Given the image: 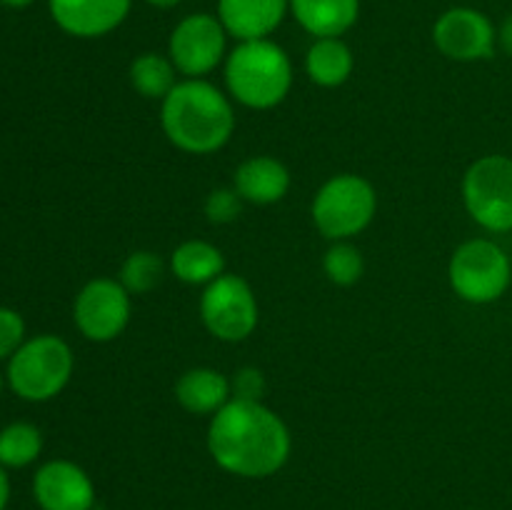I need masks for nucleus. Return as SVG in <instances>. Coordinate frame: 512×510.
Instances as JSON below:
<instances>
[{"instance_id":"f257e3e1","label":"nucleus","mask_w":512,"mask_h":510,"mask_svg":"<svg viewBox=\"0 0 512 510\" xmlns=\"http://www.w3.org/2000/svg\"><path fill=\"white\" fill-rule=\"evenodd\" d=\"M205 443L218 468L248 480L270 478L293 453L288 425L263 400H230L210 418Z\"/></svg>"},{"instance_id":"f03ea898","label":"nucleus","mask_w":512,"mask_h":510,"mask_svg":"<svg viewBox=\"0 0 512 510\" xmlns=\"http://www.w3.org/2000/svg\"><path fill=\"white\" fill-rule=\"evenodd\" d=\"M233 98L205 78H185L160 100V128L178 150L210 155L235 133Z\"/></svg>"},{"instance_id":"7ed1b4c3","label":"nucleus","mask_w":512,"mask_h":510,"mask_svg":"<svg viewBox=\"0 0 512 510\" xmlns=\"http://www.w3.org/2000/svg\"><path fill=\"white\" fill-rule=\"evenodd\" d=\"M225 88L243 108H275L293 88V60L275 40H245L225 58Z\"/></svg>"},{"instance_id":"20e7f679","label":"nucleus","mask_w":512,"mask_h":510,"mask_svg":"<svg viewBox=\"0 0 512 510\" xmlns=\"http://www.w3.org/2000/svg\"><path fill=\"white\" fill-rule=\"evenodd\" d=\"M73 370L75 355L63 338L33 335L8 360V385L20 400L48 403L68 388Z\"/></svg>"},{"instance_id":"39448f33","label":"nucleus","mask_w":512,"mask_h":510,"mask_svg":"<svg viewBox=\"0 0 512 510\" xmlns=\"http://www.w3.org/2000/svg\"><path fill=\"white\" fill-rule=\"evenodd\" d=\"M378 213V193L368 178L338 173L325 180L315 193L310 215L328 240H350L363 233Z\"/></svg>"},{"instance_id":"423d86ee","label":"nucleus","mask_w":512,"mask_h":510,"mask_svg":"<svg viewBox=\"0 0 512 510\" xmlns=\"http://www.w3.org/2000/svg\"><path fill=\"white\" fill-rule=\"evenodd\" d=\"M448 283L465 303H495L508 293L512 283L508 253L490 238L465 240L450 255Z\"/></svg>"},{"instance_id":"0eeeda50","label":"nucleus","mask_w":512,"mask_h":510,"mask_svg":"<svg viewBox=\"0 0 512 510\" xmlns=\"http://www.w3.org/2000/svg\"><path fill=\"white\" fill-rule=\"evenodd\" d=\"M463 205L488 233L512 230V158L483 155L463 175Z\"/></svg>"},{"instance_id":"6e6552de","label":"nucleus","mask_w":512,"mask_h":510,"mask_svg":"<svg viewBox=\"0 0 512 510\" xmlns=\"http://www.w3.org/2000/svg\"><path fill=\"white\" fill-rule=\"evenodd\" d=\"M200 320L213 338L243 343L255 333L260 320L258 298L243 275L223 273L205 285L200 295Z\"/></svg>"},{"instance_id":"1a4fd4ad","label":"nucleus","mask_w":512,"mask_h":510,"mask_svg":"<svg viewBox=\"0 0 512 510\" xmlns=\"http://www.w3.org/2000/svg\"><path fill=\"white\" fill-rule=\"evenodd\" d=\"M133 295L118 278H93L80 288L73 303L75 328L90 343H110L128 328Z\"/></svg>"},{"instance_id":"9d476101","label":"nucleus","mask_w":512,"mask_h":510,"mask_svg":"<svg viewBox=\"0 0 512 510\" xmlns=\"http://www.w3.org/2000/svg\"><path fill=\"white\" fill-rule=\"evenodd\" d=\"M225 43L228 33L218 15L193 13L180 20L170 33L168 58L185 78H203L228 58Z\"/></svg>"},{"instance_id":"9b49d317","label":"nucleus","mask_w":512,"mask_h":510,"mask_svg":"<svg viewBox=\"0 0 512 510\" xmlns=\"http://www.w3.org/2000/svg\"><path fill=\"white\" fill-rule=\"evenodd\" d=\"M433 43L445 58L458 63H478L493 58L498 48V28L475 8H450L435 20Z\"/></svg>"},{"instance_id":"f8f14e48","label":"nucleus","mask_w":512,"mask_h":510,"mask_svg":"<svg viewBox=\"0 0 512 510\" xmlns=\"http://www.w3.org/2000/svg\"><path fill=\"white\" fill-rule=\"evenodd\" d=\"M33 495L40 510H93L95 485L73 460H48L33 475Z\"/></svg>"},{"instance_id":"ddd939ff","label":"nucleus","mask_w":512,"mask_h":510,"mask_svg":"<svg viewBox=\"0 0 512 510\" xmlns=\"http://www.w3.org/2000/svg\"><path fill=\"white\" fill-rule=\"evenodd\" d=\"M50 15L73 38H103L125 23L133 0H48Z\"/></svg>"},{"instance_id":"4468645a","label":"nucleus","mask_w":512,"mask_h":510,"mask_svg":"<svg viewBox=\"0 0 512 510\" xmlns=\"http://www.w3.org/2000/svg\"><path fill=\"white\" fill-rule=\"evenodd\" d=\"M288 10L290 0H218V20L238 43L270 38Z\"/></svg>"},{"instance_id":"2eb2a0df","label":"nucleus","mask_w":512,"mask_h":510,"mask_svg":"<svg viewBox=\"0 0 512 510\" xmlns=\"http://www.w3.org/2000/svg\"><path fill=\"white\" fill-rule=\"evenodd\" d=\"M233 188L250 205L280 203L290 190V170L273 155H253L235 168Z\"/></svg>"},{"instance_id":"dca6fc26","label":"nucleus","mask_w":512,"mask_h":510,"mask_svg":"<svg viewBox=\"0 0 512 510\" xmlns=\"http://www.w3.org/2000/svg\"><path fill=\"white\" fill-rule=\"evenodd\" d=\"M175 400L190 415H210L233 400V385L215 368H190L175 383Z\"/></svg>"},{"instance_id":"f3484780","label":"nucleus","mask_w":512,"mask_h":510,"mask_svg":"<svg viewBox=\"0 0 512 510\" xmlns=\"http://www.w3.org/2000/svg\"><path fill=\"white\" fill-rule=\"evenodd\" d=\"M290 13L313 38H340L360 15V0H290Z\"/></svg>"},{"instance_id":"a211bd4d","label":"nucleus","mask_w":512,"mask_h":510,"mask_svg":"<svg viewBox=\"0 0 512 510\" xmlns=\"http://www.w3.org/2000/svg\"><path fill=\"white\" fill-rule=\"evenodd\" d=\"M355 70V55L343 38H315L305 53V75L320 88H340Z\"/></svg>"},{"instance_id":"6ab92c4d","label":"nucleus","mask_w":512,"mask_h":510,"mask_svg":"<svg viewBox=\"0 0 512 510\" xmlns=\"http://www.w3.org/2000/svg\"><path fill=\"white\" fill-rule=\"evenodd\" d=\"M170 273L185 285H210L225 273L223 250L208 240H185L170 253Z\"/></svg>"},{"instance_id":"aec40b11","label":"nucleus","mask_w":512,"mask_h":510,"mask_svg":"<svg viewBox=\"0 0 512 510\" xmlns=\"http://www.w3.org/2000/svg\"><path fill=\"white\" fill-rule=\"evenodd\" d=\"M128 80L135 93L148 100H165V95L180 83L173 60L160 53H140L130 63Z\"/></svg>"},{"instance_id":"412c9836","label":"nucleus","mask_w":512,"mask_h":510,"mask_svg":"<svg viewBox=\"0 0 512 510\" xmlns=\"http://www.w3.org/2000/svg\"><path fill=\"white\" fill-rule=\"evenodd\" d=\"M43 453V433L33 423H10L0 430V465L5 470H20L33 465Z\"/></svg>"},{"instance_id":"4be33fe9","label":"nucleus","mask_w":512,"mask_h":510,"mask_svg":"<svg viewBox=\"0 0 512 510\" xmlns=\"http://www.w3.org/2000/svg\"><path fill=\"white\" fill-rule=\"evenodd\" d=\"M165 275V263L153 250H135L120 265L118 280L130 295H145L160 285Z\"/></svg>"},{"instance_id":"5701e85b","label":"nucleus","mask_w":512,"mask_h":510,"mask_svg":"<svg viewBox=\"0 0 512 510\" xmlns=\"http://www.w3.org/2000/svg\"><path fill=\"white\" fill-rule=\"evenodd\" d=\"M323 270L330 283L340 285V288H350L365 273L363 253L350 240H335L323 255Z\"/></svg>"},{"instance_id":"b1692460","label":"nucleus","mask_w":512,"mask_h":510,"mask_svg":"<svg viewBox=\"0 0 512 510\" xmlns=\"http://www.w3.org/2000/svg\"><path fill=\"white\" fill-rule=\"evenodd\" d=\"M243 203L245 200L240 198L235 188H215L205 198V218L213 225H228L243 213Z\"/></svg>"},{"instance_id":"393cba45","label":"nucleus","mask_w":512,"mask_h":510,"mask_svg":"<svg viewBox=\"0 0 512 510\" xmlns=\"http://www.w3.org/2000/svg\"><path fill=\"white\" fill-rule=\"evenodd\" d=\"M25 320L18 310L0 305V360L13 358L15 350L25 343Z\"/></svg>"},{"instance_id":"a878e982","label":"nucleus","mask_w":512,"mask_h":510,"mask_svg":"<svg viewBox=\"0 0 512 510\" xmlns=\"http://www.w3.org/2000/svg\"><path fill=\"white\" fill-rule=\"evenodd\" d=\"M233 385V398L240 400H263V395L268 393V383H265V375L258 368H240L235 373V378L230 380Z\"/></svg>"},{"instance_id":"bb28decb","label":"nucleus","mask_w":512,"mask_h":510,"mask_svg":"<svg viewBox=\"0 0 512 510\" xmlns=\"http://www.w3.org/2000/svg\"><path fill=\"white\" fill-rule=\"evenodd\" d=\"M498 48L503 50V53L512 55V13L505 15L503 23H500V28H498Z\"/></svg>"},{"instance_id":"cd10ccee","label":"nucleus","mask_w":512,"mask_h":510,"mask_svg":"<svg viewBox=\"0 0 512 510\" xmlns=\"http://www.w3.org/2000/svg\"><path fill=\"white\" fill-rule=\"evenodd\" d=\"M8 500H10V478H8V470L0 465V510L8 508Z\"/></svg>"},{"instance_id":"c85d7f7f","label":"nucleus","mask_w":512,"mask_h":510,"mask_svg":"<svg viewBox=\"0 0 512 510\" xmlns=\"http://www.w3.org/2000/svg\"><path fill=\"white\" fill-rule=\"evenodd\" d=\"M145 3L155 5V8H175V5L183 3V0H145Z\"/></svg>"},{"instance_id":"c756f323","label":"nucleus","mask_w":512,"mask_h":510,"mask_svg":"<svg viewBox=\"0 0 512 510\" xmlns=\"http://www.w3.org/2000/svg\"><path fill=\"white\" fill-rule=\"evenodd\" d=\"M3 5H8V8H28L33 0H0Z\"/></svg>"},{"instance_id":"7c9ffc66","label":"nucleus","mask_w":512,"mask_h":510,"mask_svg":"<svg viewBox=\"0 0 512 510\" xmlns=\"http://www.w3.org/2000/svg\"><path fill=\"white\" fill-rule=\"evenodd\" d=\"M0 390H3V378H0Z\"/></svg>"}]
</instances>
